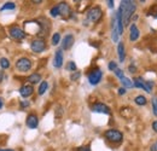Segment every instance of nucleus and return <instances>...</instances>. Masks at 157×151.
Here are the masks:
<instances>
[{"label": "nucleus", "mask_w": 157, "mask_h": 151, "mask_svg": "<svg viewBox=\"0 0 157 151\" xmlns=\"http://www.w3.org/2000/svg\"><path fill=\"white\" fill-rule=\"evenodd\" d=\"M30 48L35 53H41V52H44L46 50V42H45L44 39H35V40L32 41Z\"/></svg>", "instance_id": "39448f33"}, {"label": "nucleus", "mask_w": 157, "mask_h": 151, "mask_svg": "<svg viewBox=\"0 0 157 151\" xmlns=\"http://www.w3.org/2000/svg\"><path fill=\"white\" fill-rule=\"evenodd\" d=\"M47 88H48V83H47L46 81H42V82L40 83L39 90H38V93H39L40 95H42L46 91H47Z\"/></svg>", "instance_id": "4be33fe9"}, {"label": "nucleus", "mask_w": 157, "mask_h": 151, "mask_svg": "<svg viewBox=\"0 0 157 151\" xmlns=\"http://www.w3.org/2000/svg\"><path fill=\"white\" fill-rule=\"evenodd\" d=\"M67 69L68 70H70V72H76V64H75V62H73V60H70L68 64H67Z\"/></svg>", "instance_id": "393cba45"}, {"label": "nucleus", "mask_w": 157, "mask_h": 151, "mask_svg": "<svg viewBox=\"0 0 157 151\" xmlns=\"http://www.w3.org/2000/svg\"><path fill=\"white\" fill-rule=\"evenodd\" d=\"M133 83H134V86H136V87H138V88H143V90H144L146 93H150V92H151V88L147 86L146 81H143V79H140V77L134 79Z\"/></svg>", "instance_id": "ddd939ff"}, {"label": "nucleus", "mask_w": 157, "mask_h": 151, "mask_svg": "<svg viewBox=\"0 0 157 151\" xmlns=\"http://www.w3.org/2000/svg\"><path fill=\"white\" fill-rule=\"evenodd\" d=\"M59 10V16H63L64 18H68L69 16H71V10H70V6L67 4V2H59L57 5Z\"/></svg>", "instance_id": "6e6552de"}, {"label": "nucleus", "mask_w": 157, "mask_h": 151, "mask_svg": "<svg viewBox=\"0 0 157 151\" xmlns=\"http://www.w3.org/2000/svg\"><path fill=\"white\" fill-rule=\"evenodd\" d=\"M78 151H91L90 150V148L88 146H82V148H80Z\"/></svg>", "instance_id": "4c0bfd02"}, {"label": "nucleus", "mask_w": 157, "mask_h": 151, "mask_svg": "<svg viewBox=\"0 0 157 151\" xmlns=\"http://www.w3.org/2000/svg\"><path fill=\"white\" fill-rule=\"evenodd\" d=\"M126 88L124 87H121V88H118V95H126Z\"/></svg>", "instance_id": "f704fd0d"}, {"label": "nucleus", "mask_w": 157, "mask_h": 151, "mask_svg": "<svg viewBox=\"0 0 157 151\" xmlns=\"http://www.w3.org/2000/svg\"><path fill=\"white\" fill-rule=\"evenodd\" d=\"M92 111L100 114H110V108L104 103H96L92 105Z\"/></svg>", "instance_id": "9d476101"}, {"label": "nucleus", "mask_w": 157, "mask_h": 151, "mask_svg": "<svg viewBox=\"0 0 157 151\" xmlns=\"http://www.w3.org/2000/svg\"><path fill=\"white\" fill-rule=\"evenodd\" d=\"M0 151H15V150H12V149H0Z\"/></svg>", "instance_id": "79ce46f5"}, {"label": "nucleus", "mask_w": 157, "mask_h": 151, "mask_svg": "<svg viewBox=\"0 0 157 151\" xmlns=\"http://www.w3.org/2000/svg\"><path fill=\"white\" fill-rule=\"evenodd\" d=\"M50 15L52 16V17H58L59 16V10L57 6H53L51 10H50Z\"/></svg>", "instance_id": "bb28decb"}, {"label": "nucleus", "mask_w": 157, "mask_h": 151, "mask_svg": "<svg viewBox=\"0 0 157 151\" xmlns=\"http://www.w3.org/2000/svg\"><path fill=\"white\" fill-rule=\"evenodd\" d=\"M16 9V4L12 2V1H7L6 4H4L1 7H0V11H5V10H15Z\"/></svg>", "instance_id": "412c9836"}, {"label": "nucleus", "mask_w": 157, "mask_h": 151, "mask_svg": "<svg viewBox=\"0 0 157 151\" xmlns=\"http://www.w3.org/2000/svg\"><path fill=\"white\" fill-rule=\"evenodd\" d=\"M152 130H154V132L157 133V121H154V122H152Z\"/></svg>", "instance_id": "c9c22d12"}, {"label": "nucleus", "mask_w": 157, "mask_h": 151, "mask_svg": "<svg viewBox=\"0 0 157 151\" xmlns=\"http://www.w3.org/2000/svg\"><path fill=\"white\" fill-rule=\"evenodd\" d=\"M1 108H2V99L0 98V109H1Z\"/></svg>", "instance_id": "37998d69"}, {"label": "nucleus", "mask_w": 157, "mask_h": 151, "mask_svg": "<svg viewBox=\"0 0 157 151\" xmlns=\"http://www.w3.org/2000/svg\"><path fill=\"white\" fill-rule=\"evenodd\" d=\"M74 44V35L73 34H67L62 40V50H69Z\"/></svg>", "instance_id": "9b49d317"}, {"label": "nucleus", "mask_w": 157, "mask_h": 151, "mask_svg": "<svg viewBox=\"0 0 157 151\" xmlns=\"http://www.w3.org/2000/svg\"><path fill=\"white\" fill-rule=\"evenodd\" d=\"M25 123H27V126L29 128L35 130L39 126V118H38V116L35 114H30V115H28V117L25 120Z\"/></svg>", "instance_id": "1a4fd4ad"}, {"label": "nucleus", "mask_w": 157, "mask_h": 151, "mask_svg": "<svg viewBox=\"0 0 157 151\" xmlns=\"http://www.w3.org/2000/svg\"><path fill=\"white\" fill-rule=\"evenodd\" d=\"M150 150H151V151H157V141L155 143V144H152V145H151Z\"/></svg>", "instance_id": "e433bc0d"}, {"label": "nucleus", "mask_w": 157, "mask_h": 151, "mask_svg": "<svg viewBox=\"0 0 157 151\" xmlns=\"http://www.w3.org/2000/svg\"><path fill=\"white\" fill-rule=\"evenodd\" d=\"M80 76H81V73L80 72H74L71 75H70V80H73V81H76V80H78L80 79Z\"/></svg>", "instance_id": "cd10ccee"}, {"label": "nucleus", "mask_w": 157, "mask_h": 151, "mask_svg": "<svg viewBox=\"0 0 157 151\" xmlns=\"http://www.w3.org/2000/svg\"><path fill=\"white\" fill-rule=\"evenodd\" d=\"M114 73H115V75L117 76L118 79H122V77L124 76V75H123V70H122V69H120V68H117V69H116Z\"/></svg>", "instance_id": "7c9ffc66"}, {"label": "nucleus", "mask_w": 157, "mask_h": 151, "mask_svg": "<svg viewBox=\"0 0 157 151\" xmlns=\"http://www.w3.org/2000/svg\"><path fill=\"white\" fill-rule=\"evenodd\" d=\"M28 81H29L30 83H33V85L39 83L40 81H41V75L38 74V73H34V74H32V75L28 77Z\"/></svg>", "instance_id": "6ab92c4d"}, {"label": "nucleus", "mask_w": 157, "mask_h": 151, "mask_svg": "<svg viewBox=\"0 0 157 151\" xmlns=\"http://www.w3.org/2000/svg\"><path fill=\"white\" fill-rule=\"evenodd\" d=\"M149 15H151L152 17L157 18V5H152L149 10Z\"/></svg>", "instance_id": "a878e982"}, {"label": "nucleus", "mask_w": 157, "mask_h": 151, "mask_svg": "<svg viewBox=\"0 0 157 151\" xmlns=\"http://www.w3.org/2000/svg\"><path fill=\"white\" fill-rule=\"evenodd\" d=\"M33 92H34V88H33L32 85H23V86L20 88V93L23 98H28V97H30V95H33Z\"/></svg>", "instance_id": "4468645a"}, {"label": "nucleus", "mask_w": 157, "mask_h": 151, "mask_svg": "<svg viewBox=\"0 0 157 151\" xmlns=\"http://www.w3.org/2000/svg\"><path fill=\"white\" fill-rule=\"evenodd\" d=\"M29 106V102H27V100H23V102H21V108L22 109H24V108H28Z\"/></svg>", "instance_id": "473e14b6"}, {"label": "nucleus", "mask_w": 157, "mask_h": 151, "mask_svg": "<svg viewBox=\"0 0 157 151\" xmlns=\"http://www.w3.org/2000/svg\"><path fill=\"white\" fill-rule=\"evenodd\" d=\"M104 137L106 138V140L114 143V144H118L122 141L123 139V134L117 131V130H108L106 132L104 133Z\"/></svg>", "instance_id": "f03ea898"}, {"label": "nucleus", "mask_w": 157, "mask_h": 151, "mask_svg": "<svg viewBox=\"0 0 157 151\" xmlns=\"http://www.w3.org/2000/svg\"><path fill=\"white\" fill-rule=\"evenodd\" d=\"M109 70H111V72H115L116 69H117V63L116 62H114V60H111L110 63H109Z\"/></svg>", "instance_id": "c85d7f7f"}, {"label": "nucleus", "mask_w": 157, "mask_h": 151, "mask_svg": "<svg viewBox=\"0 0 157 151\" xmlns=\"http://www.w3.org/2000/svg\"><path fill=\"white\" fill-rule=\"evenodd\" d=\"M0 68L2 69V70H5V69H7V68H10V62H9V59L7 58H0Z\"/></svg>", "instance_id": "5701e85b"}, {"label": "nucleus", "mask_w": 157, "mask_h": 151, "mask_svg": "<svg viewBox=\"0 0 157 151\" xmlns=\"http://www.w3.org/2000/svg\"><path fill=\"white\" fill-rule=\"evenodd\" d=\"M32 2H34V4H40V2H42L41 0H34V1H32Z\"/></svg>", "instance_id": "a19ab883"}, {"label": "nucleus", "mask_w": 157, "mask_h": 151, "mask_svg": "<svg viewBox=\"0 0 157 151\" xmlns=\"http://www.w3.org/2000/svg\"><path fill=\"white\" fill-rule=\"evenodd\" d=\"M134 102H136V104H137V105L143 106V105H146L147 99H146V97H145V95H137V97H136V99H134Z\"/></svg>", "instance_id": "aec40b11"}, {"label": "nucleus", "mask_w": 157, "mask_h": 151, "mask_svg": "<svg viewBox=\"0 0 157 151\" xmlns=\"http://www.w3.org/2000/svg\"><path fill=\"white\" fill-rule=\"evenodd\" d=\"M137 10V4L134 1L131 0H122L118 7V11L122 16V21H123V25H128L131 18L133 17L134 12Z\"/></svg>", "instance_id": "f257e3e1"}, {"label": "nucleus", "mask_w": 157, "mask_h": 151, "mask_svg": "<svg viewBox=\"0 0 157 151\" xmlns=\"http://www.w3.org/2000/svg\"><path fill=\"white\" fill-rule=\"evenodd\" d=\"M106 2H108V6H109V7H111V9L114 7V1H113V0H109V1H106Z\"/></svg>", "instance_id": "58836bf2"}, {"label": "nucleus", "mask_w": 157, "mask_h": 151, "mask_svg": "<svg viewBox=\"0 0 157 151\" xmlns=\"http://www.w3.org/2000/svg\"><path fill=\"white\" fill-rule=\"evenodd\" d=\"M101 76H103V73H101V70L100 69H94V70H92L90 74H88V82L91 83V85H98L99 82H100V80H101Z\"/></svg>", "instance_id": "423d86ee"}, {"label": "nucleus", "mask_w": 157, "mask_h": 151, "mask_svg": "<svg viewBox=\"0 0 157 151\" xmlns=\"http://www.w3.org/2000/svg\"><path fill=\"white\" fill-rule=\"evenodd\" d=\"M62 115H63V109H62L60 106H58V108L56 109V117H57V118H59Z\"/></svg>", "instance_id": "2f4dec72"}, {"label": "nucleus", "mask_w": 157, "mask_h": 151, "mask_svg": "<svg viewBox=\"0 0 157 151\" xmlns=\"http://www.w3.org/2000/svg\"><path fill=\"white\" fill-rule=\"evenodd\" d=\"M10 37L17 41L23 40L25 38V32L23 29H21L20 27H11L10 28Z\"/></svg>", "instance_id": "0eeeda50"}, {"label": "nucleus", "mask_w": 157, "mask_h": 151, "mask_svg": "<svg viewBox=\"0 0 157 151\" xmlns=\"http://www.w3.org/2000/svg\"><path fill=\"white\" fill-rule=\"evenodd\" d=\"M63 50L62 48H59L56 51V53H55V59H53V67L55 68H62V65H63Z\"/></svg>", "instance_id": "f8f14e48"}, {"label": "nucleus", "mask_w": 157, "mask_h": 151, "mask_svg": "<svg viewBox=\"0 0 157 151\" xmlns=\"http://www.w3.org/2000/svg\"><path fill=\"white\" fill-rule=\"evenodd\" d=\"M111 38H113V41L114 42H118V37H120V34H118V28H117V23H116V18H115V16H114V18H113V24H111Z\"/></svg>", "instance_id": "dca6fc26"}, {"label": "nucleus", "mask_w": 157, "mask_h": 151, "mask_svg": "<svg viewBox=\"0 0 157 151\" xmlns=\"http://www.w3.org/2000/svg\"><path fill=\"white\" fill-rule=\"evenodd\" d=\"M139 35H140V32H139L137 25L133 23L131 25V28H129V40L131 41H137L139 39Z\"/></svg>", "instance_id": "2eb2a0df"}, {"label": "nucleus", "mask_w": 157, "mask_h": 151, "mask_svg": "<svg viewBox=\"0 0 157 151\" xmlns=\"http://www.w3.org/2000/svg\"><path fill=\"white\" fill-rule=\"evenodd\" d=\"M16 68H17V70H20L22 73H27L32 68V60L27 57H22L16 62Z\"/></svg>", "instance_id": "20e7f679"}, {"label": "nucleus", "mask_w": 157, "mask_h": 151, "mask_svg": "<svg viewBox=\"0 0 157 151\" xmlns=\"http://www.w3.org/2000/svg\"><path fill=\"white\" fill-rule=\"evenodd\" d=\"M103 17V11L99 6H93L87 11V19L92 23H97Z\"/></svg>", "instance_id": "7ed1b4c3"}, {"label": "nucleus", "mask_w": 157, "mask_h": 151, "mask_svg": "<svg viewBox=\"0 0 157 151\" xmlns=\"http://www.w3.org/2000/svg\"><path fill=\"white\" fill-rule=\"evenodd\" d=\"M120 81H121V83L123 85V87H124V88H131V87H133V86H134L133 81H132L131 79L126 77V76H123L122 79H120Z\"/></svg>", "instance_id": "a211bd4d"}, {"label": "nucleus", "mask_w": 157, "mask_h": 151, "mask_svg": "<svg viewBox=\"0 0 157 151\" xmlns=\"http://www.w3.org/2000/svg\"><path fill=\"white\" fill-rule=\"evenodd\" d=\"M152 113L155 116H157V98L152 99Z\"/></svg>", "instance_id": "c756f323"}, {"label": "nucleus", "mask_w": 157, "mask_h": 151, "mask_svg": "<svg viewBox=\"0 0 157 151\" xmlns=\"http://www.w3.org/2000/svg\"><path fill=\"white\" fill-rule=\"evenodd\" d=\"M59 42H60V34L59 33H55L52 35V45L53 46H57Z\"/></svg>", "instance_id": "b1692460"}, {"label": "nucleus", "mask_w": 157, "mask_h": 151, "mask_svg": "<svg viewBox=\"0 0 157 151\" xmlns=\"http://www.w3.org/2000/svg\"><path fill=\"white\" fill-rule=\"evenodd\" d=\"M128 70H129L131 73H136V72H137V67L133 65V64H131V65L128 67Z\"/></svg>", "instance_id": "72a5a7b5"}, {"label": "nucleus", "mask_w": 157, "mask_h": 151, "mask_svg": "<svg viewBox=\"0 0 157 151\" xmlns=\"http://www.w3.org/2000/svg\"><path fill=\"white\" fill-rule=\"evenodd\" d=\"M4 77H5V75H4V70H1V72H0V83L2 82V80H4Z\"/></svg>", "instance_id": "ea45409f"}, {"label": "nucleus", "mask_w": 157, "mask_h": 151, "mask_svg": "<svg viewBox=\"0 0 157 151\" xmlns=\"http://www.w3.org/2000/svg\"><path fill=\"white\" fill-rule=\"evenodd\" d=\"M117 55L120 58V62L123 63L124 62V58H126V51H124V45L122 41H120L117 45Z\"/></svg>", "instance_id": "f3484780"}]
</instances>
